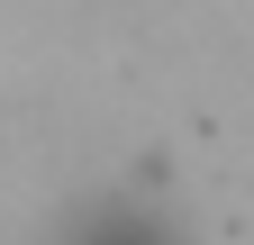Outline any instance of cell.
Wrapping results in <instances>:
<instances>
[{"instance_id": "obj_1", "label": "cell", "mask_w": 254, "mask_h": 245, "mask_svg": "<svg viewBox=\"0 0 254 245\" xmlns=\"http://www.w3.org/2000/svg\"><path fill=\"white\" fill-rule=\"evenodd\" d=\"M91 245H154V236H127V227H91Z\"/></svg>"}]
</instances>
